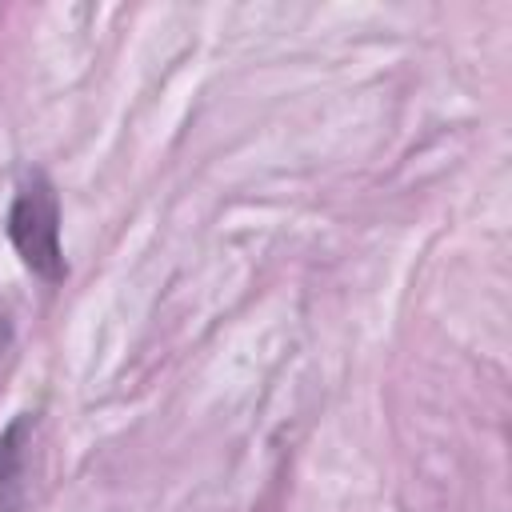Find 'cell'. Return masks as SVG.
Wrapping results in <instances>:
<instances>
[{
  "mask_svg": "<svg viewBox=\"0 0 512 512\" xmlns=\"http://www.w3.org/2000/svg\"><path fill=\"white\" fill-rule=\"evenodd\" d=\"M8 240L24 268L44 284H60L68 276L60 248V200L44 172H28L8 208Z\"/></svg>",
  "mask_w": 512,
  "mask_h": 512,
  "instance_id": "6da1fadb",
  "label": "cell"
},
{
  "mask_svg": "<svg viewBox=\"0 0 512 512\" xmlns=\"http://www.w3.org/2000/svg\"><path fill=\"white\" fill-rule=\"evenodd\" d=\"M32 416H16L0 436V512H24L28 500V448H32Z\"/></svg>",
  "mask_w": 512,
  "mask_h": 512,
  "instance_id": "7a4b0ae2",
  "label": "cell"
}]
</instances>
